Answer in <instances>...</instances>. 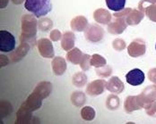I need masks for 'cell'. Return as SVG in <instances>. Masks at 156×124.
Segmentation results:
<instances>
[{"label":"cell","mask_w":156,"mask_h":124,"mask_svg":"<svg viewBox=\"0 0 156 124\" xmlns=\"http://www.w3.org/2000/svg\"><path fill=\"white\" fill-rule=\"evenodd\" d=\"M155 49H156V45H155Z\"/></svg>","instance_id":"obj_42"},{"label":"cell","mask_w":156,"mask_h":124,"mask_svg":"<svg viewBox=\"0 0 156 124\" xmlns=\"http://www.w3.org/2000/svg\"><path fill=\"white\" fill-rule=\"evenodd\" d=\"M144 73L140 69H134L131 70L126 75V79L128 84L132 86H139L144 81Z\"/></svg>","instance_id":"obj_10"},{"label":"cell","mask_w":156,"mask_h":124,"mask_svg":"<svg viewBox=\"0 0 156 124\" xmlns=\"http://www.w3.org/2000/svg\"><path fill=\"white\" fill-rule=\"evenodd\" d=\"M76 41V36L71 31H66L62 35L61 39V47L65 51H70L74 48Z\"/></svg>","instance_id":"obj_18"},{"label":"cell","mask_w":156,"mask_h":124,"mask_svg":"<svg viewBox=\"0 0 156 124\" xmlns=\"http://www.w3.org/2000/svg\"><path fill=\"white\" fill-rule=\"evenodd\" d=\"M94 18L95 22L101 23V24H109L111 21V15L109 13V11L99 8L95 10L94 13Z\"/></svg>","instance_id":"obj_20"},{"label":"cell","mask_w":156,"mask_h":124,"mask_svg":"<svg viewBox=\"0 0 156 124\" xmlns=\"http://www.w3.org/2000/svg\"><path fill=\"white\" fill-rule=\"evenodd\" d=\"M71 29L75 31H83L88 26V21L84 16L79 15L71 21Z\"/></svg>","instance_id":"obj_21"},{"label":"cell","mask_w":156,"mask_h":124,"mask_svg":"<svg viewBox=\"0 0 156 124\" xmlns=\"http://www.w3.org/2000/svg\"><path fill=\"white\" fill-rule=\"evenodd\" d=\"M145 50H146V47H145L144 41L139 39L132 41L127 47L128 55L132 57H139L141 55H144Z\"/></svg>","instance_id":"obj_6"},{"label":"cell","mask_w":156,"mask_h":124,"mask_svg":"<svg viewBox=\"0 0 156 124\" xmlns=\"http://www.w3.org/2000/svg\"><path fill=\"white\" fill-rule=\"evenodd\" d=\"M144 108L140 96H129L126 98L124 109L127 113Z\"/></svg>","instance_id":"obj_9"},{"label":"cell","mask_w":156,"mask_h":124,"mask_svg":"<svg viewBox=\"0 0 156 124\" xmlns=\"http://www.w3.org/2000/svg\"><path fill=\"white\" fill-rule=\"evenodd\" d=\"M37 47L41 56L44 58H54V48L50 40L48 39H41L37 42Z\"/></svg>","instance_id":"obj_5"},{"label":"cell","mask_w":156,"mask_h":124,"mask_svg":"<svg viewBox=\"0 0 156 124\" xmlns=\"http://www.w3.org/2000/svg\"><path fill=\"white\" fill-rule=\"evenodd\" d=\"M13 111H14V107H13V106L8 101H1V104H0L1 119L10 115Z\"/></svg>","instance_id":"obj_28"},{"label":"cell","mask_w":156,"mask_h":124,"mask_svg":"<svg viewBox=\"0 0 156 124\" xmlns=\"http://www.w3.org/2000/svg\"><path fill=\"white\" fill-rule=\"evenodd\" d=\"M112 72V69L108 66V65H105V66H102V67H99V68H96V74L100 77L102 78H107L109 77V75L111 74Z\"/></svg>","instance_id":"obj_31"},{"label":"cell","mask_w":156,"mask_h":124,"mask_svg":"<svg viewBox=\"0 0 156 124\" xmlns=\"http://www.w3.org/2000/svg\"><path fill=\"white\" fill-rule=\"evenodd\" d=\"M91 58H92V56L91 55H83V57H82V59H81V62H80V67H81V69L83 70V71H88L89 69H90V67H91Z\"/></svg>","instance_id":"obj_33"},{"label":"cell","mask_w":156,"mask_h":124,"mask_svg":"<svg viewBox=\"0 0 156 124\" xmlns=\"http://www.w3.org/2000/svg\"><path fill=\"white\" fill-rule=\"evenodd\" d=\"M8 4V0H1V9L5 8Z\"/></svg>","instance_id":"obj_39"},{"label":"cell","mask_w":156,"mask_h":124,"mask_svg":"<svg viewBox=\"0 0 156 124\" xmlns=\"http://www.w3.org/2000/svg\"><path fill=\"white\" fill-rule=\"evenodd\" d=\"M71 102L72 104L76 107H83V105L86 102V96L85 94L82 91H76L71 95Z\"/></svg>","instance_id":"obj_23"},{"label":"cell","mask_w":156,"mask_h":124,"mask_svg":"<svg viewBox=\"0 0 156 124\" xmlns=\"http://www.w3.org/2000/svg\"><path fill=\"white\" fill-rule=\"evenodd\" d=\"M24 0H12V2L16 5H21Z\"/></svg>","instance_id":"obj_40"},{"label":"cell","mask_w":156,"mask_h":124,"mask_svg":"<svg viewBox=\"0 0 156 124\" xmlns=\"http://www.w3.org/2000/svg\"><path fill=\"white\" fill-rule=\"evenodd\" d=\"M30 49V44L27 42H21L20 46L16 48V50L11 54V61L13 62H16L23 59L28 53Z\"/></svg>","instance_id":"obj_15"},{"label":"cell","mask_w":156,"mask_h":124,"mask_svg":"<svg viewBox=\"0 0 156 124\" xmlns=\"http://www.w3.org/2000/svg\"><path fill=\"white\" fill-rule=\"evenodd\" d=\"M72 82L76 87L82 88L87 82V76L84 72H76L72 78Z\"/></svg>","instance_id":"obj_25"},{"label":"cell","mask_w":156,"mask_h":124,"mask_svg":"<svg viewBox=\"0 0 156 124\" xmlns=\"http://www.w3.org/2000/svg\"><path fill=\"white\" fill-rule=\"evenodd\" d=\"M52 26H53V22L48 18H41L40 21H38V27L41 31H49L52 28Z\"/></svg>","instance_id":"obj_30"},{"label":"cell","mask_w":156,"mask_h":124,"mask_svg":"<svg viewBox=\"0 0 156 124\" xmlns=\"http://www.w3.org/2000/svg\"><path fill=\"white\" fill-rule=\"evenodd\" d=\"M34 121L35 118L32 117V112L24 104H23L16 113V123H31Z\"/></svg>","instance_id":"obj_8"},{"label":"cell","mask_w":156,"mask_h":124,"mask_svg":"<svg viewBox=\"0 0 156 124\" xmlns=\"http://www.w3.org/2000/svg\"><path fill=\"white\" fill-rule=\"evenodd\" d=\"M28 108L31 110V112H34V111H37L39 108L41 107L42 106V99L37 96L35 93L31 94L28 98L26 99V101L23 103Z\"/></svg>","instance_id":"obj_19"},{"label":"cell","mask_w":156,"mask_h":124,"mask_svg":"<svg viewBox=\"0 0 156 124\" xmlns=\"http://www.w3.org/2000/svg\"><path fill=\"white\" fill-rule=\"evenodd\" d=\"M38 21L34 15H25L22 18V34L20 36L21 42H27L35 45V36L37 33Z\"/></svg>","instance_id":"obj_1"},{"label":"cell","mask_w":156,"mask_h":124,"mask_svg":"<svg viewBox=\"0 0 156 124\" xmlns=\"http://www.w3.org/2000/svg\"><path fill=\"white\" fill-rule=\"evenodd\" d=\"M112 46L113 47L117 50V51H121L123 50L126 47V43L125 41L121 39H117L113 41L112 43Z\"/></svg>","instance_id":"obj_35"},{"label":"cell","mask_w":156,"mask_h":124,"mask_svg":"<svg viewBox=\"0 0 156 124\" xmlns=\"http://www.w3.org/2000/svg\"><path fill=\"white\" fill-rule=\"evenodd\" d=\"M95 110L91 106H83L81 110V117L87 122H91L95 118Z\"/></svg>","instance_id":"obj_26"},{"label":"cell","mask_w":156,"mask_h":124,"mask_svg":"<svg viewBox=\"0 0 156 124\" xmlns=\"http://www.w3.org/2000/svg\"><path fill=\"white\" fill-rule=\"evenodd\" d=\"M115 21L109 22L108 25V31L111 34H121L125 31L127 24L126 22L125 17H115Z\"/></svg>","instance_id":"obj_11"},{"label":"cell","mask_w":156,"mask_h":124,"mask_svg":"<svg viewBox=\"0 0 156 124\" xmlns=\"http://www.w3.org/2000/svg\"><path fill=\"white\" fill-rule=\"evenodd\" d=\"M144 13L151 21L156 22V4H153L150 6L145 7Z\"/></svg>","instance_id":"obj_32"},{"label":"cell","mask_w":156,"mask_h":124,"mask_svg":"<svg viewBox=\"0 0 156 124\" xmlns=\"http://www.w3.org/2000/svg\"><path fill=\"white\" fill-rule=\"evenodd\" d=\"M119 98L116 95H109L106 101V107L110 111H115L119 107Z\"/></svg>","instance_id":"obj_27"},{"label":"cell","mask_w":156,"mask_h":124,"mask_svg":"<svg viewBox=\"0 0 156 124\" xmlns=\"http://www.w3.org/2000/svg\"><path fill=\"white\" fill-rule=\"evenodd\" d=\"M144 2H149L152 4H156V0H143Z\"/></svg>","instance_id":"obj_41"},{"label":"cell","mask_w":156,"mask_h":124,"mask_svg":"<svg viewBox=\"0 0 156 124\" xmlns=\"http://www.w3.org/2000/svg\"><path fill=\"white\" fill-rule=\"evenodd\" d=\"M145 112L148 115L152 117H156V102H152L145 107Z\"/></svg>","instance_id":"obj_34"},{"label":"cell","mask_w":156,"mask_h":124,"mask_svg":"<svg viewBox=\"0 0 156 124\" xmlns=\"http://www.w3.org/2000/svg\"><path fill=\"white\" fill-rule=\"evenodd\" d=\"M106 4L109 9L119 12L125 8L126 0H106Z\"/></svg>","instance_id":"obj_24"},{"label":"cell","mask_w":156,"mask_h":124,"mask_svg":"<svg viewBox=\"0 0 156 124\" xmlns=\"http://www.w3.org/2000/svg\"><path fill=\"white\" fill-rule=\"evenodd\" d=\"M104 36L103 29L98 24H90L84 30V37L90 42H99Z\"/></svg>","instance_id":"obj_4"},{"label":"cell","mask_w":156,"mask_h":124,"mask_svg":"<svg viewBox=\"0 0 156 124\" xmlns=\"http://www.w3.org/2000/svg\"><path fill=\"white\" fill-rule=\"evenodd\" d=\"M148 77H149V79L156 85V68H154V69L149 71Z\"/></svg>","instance_id":"obj_37"},{"label":"cell","mask_w":156,"mask_h":124,"mask_svg":"<svg viewBox=\"0 0 156 124\" xmlns=\"http://www.w3.org/2000/svg\"><path fill=\"white\" fill-rule=\"evenodd\" d=\"M144 106L145 108L149 104L154 102L156 100V85L155 86H149L144 89V90L139 95Z\"/></svg>","instance_id":"obj_12"},{"label":"cell","mask_w":156,"mask_h":124,"mask_svg":"<svg viewBox=\"0 0 156 124\" xmlns=\"http://www.w3.org/2000/svg\"><path fill=\"white\" fill-rule=\"evenodd\" d=\"M49 37H50V39L52 41H58L60 39H62V34H61V32L58 30H53L50 32Z\"/></svg>","instance_id":"obj_36"},{"label":"cell","mask_w":156,"mask_h":124,"mask_svg":"<svg viewBox=\"0 0 156 124\" xmlns=\"http://www.w3.org/2000/svg\"><path fill=\"white\" fill-rule=\"evenodd\" d=\"M52 89H53V86L50 82L42 81V82H40L36 86V88L33 90V93L39 96L41 99H45L51 94Z\"/></svg>","instance_id":"obj_14"},{"label":"cell","mask_w":156,"mask_h":124,"mask_svg":"<svg viewBox=\"0 0 156 124\" xmlns=\"http://www.w3.org/2000/svg\"><path fill=\"white\" fill-rule=\"evenodd\" d=\"M9 63V59L7 56H5L4 55H1V67H4Z\"/></svg>","instance_id":"obj_38"},{"label":"cell","mask_w":156,"mask_h":124,"mask_svg":"<svg viewBox=\"0 0 156 124\" xmlns=\"http://www.w3.org/2000/svg\"><path fill=\"white\" fill-rule=\"evenodd\" d=\"M106 89V81L104 79H96L87 85L86 94L91 96H97L104 92Z\"/></svg>","instance_id":"obj_7"},{"label":"cell","mask_w":156,"mask_h":124,"mask_svg":"<svg viewBox=\"0 0 156 124\" xmlns=\"http://www.w3.org/2000/svg\"><path fill=\"white\" fill-rule=\"evenodd\" d=\"M16 48V38L7 31H0V51L8 53Z\"/></svg>","instance_id":"obj_3"},{"label":"cell","mask_w":156,"mask_h":124,"mask_svg":"<svg viewBox=\"0 0 156 124\" xmlns=\"http://www.w3.org/2000/svg\"><path fill=\"white\" fill-rule=\"evenodd\" d=\"M91 65L94 66L96 68H99V67H102V66H105L107 64L106 62V59L100 55H97V54H94L92 55V58H91Z\"/></svg>","instance_id":"obj_29"},{"label":"cell","mask_w":156,"mask_h":124,"mask_svg":"<svg viewBox=\"0 0 156 124\" xmlns=\"http://www.w3.org/2000/svg\"><path fill=\"white\" fill-rule=\"evenodd\" d=\"M51 65H52L53 72L57 76L63 75L65 73L66 70V60L63 57H60V56L54 57V59L52 60V62H51Z\"/></svg>","instance_id":"obj_17"},{"label":"cell","mask_w":156,"mask_h":124,"mask_svg":"<svg viewBox=\"0 0 156 124\" xmlns=\"http://www.w3.org/2000/svg\"><path fill=\"white\" fill-rule=\"evenodd\" d=\"M144 12L140 11L139 9H131L128 15L126 17V22L127 25H137L141 21L144 19Z\"/></svg>","instance_id":"obj_16"},{"label":"cell","mask_w":156,"mask_h":124,"mask_svg":"<svg viewBox=\"0 0 156 124\" xmlns=\"http://www.w3.org/2000/svg\"><path fill=\"white\" fill-rule=\"evenodd\" d=\"M124 83L118 77L110 78L106 82V89L113 94H120L124 90Z\"/></svg>","instance_id":"obj_13"},{"label":"cell","mask_w":156,"mask_h":124,"mask_svg":"<svg viewBox=\"0 0 156 124\" xmlns=\"http://www.w3.org/2000/svg\"><path fill=\"white\" fill-rule=\"evenodd\" d=\"M83 55V54L82 53V51L79 48L74 47L73 49L68 51V53L66 54V60L68 62H72L73 64H79Z\"/></svg>","instance_id":"obj_22"},{"label":"cell","mask_w":156,"mask_h":124,"mask_svg":"<svg viewBox=\"0 0 156 124\" xmlns=\"http://www.w3.org/2000/svg\"><path fill=\"white\" fill-rule=\"evenodd\" d=\"M24 7L36 18L48 15L52 8L50 0H25Z\"/></svg>","instance_id":"obj_2"}]
</instances>
